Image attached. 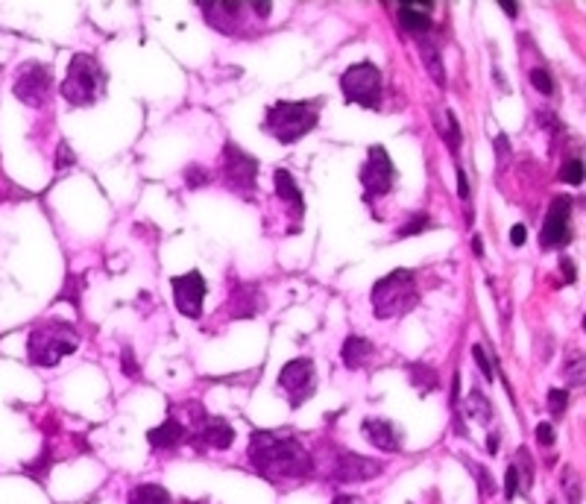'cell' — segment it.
Returning a JSON list of instances; mask_svg holds the SVG:
<instances>
[{"instance_id":"1","label":"cell","mask_w":586,"mask_h":504,"mask_svg":"<svg viewBox=\"0 0 586 504\" xmlns=\"http://www.w3.org/2000/svg\"><path fill=\"white\" fill-rule=\"evenodd\" d=\"M249 461L255 472L267 481H288V478H305L314 470V461L296 437H282L276 432H255L249 442Z\"/></svg>"},{"instance_id":"2","label":"cell","mask_w":586,"mask_h":504,"mask_svg":"<svg viewBox=\"0 0 586 504\" xmlns=\"http://www.w3.org/2000/svg\"><path fill=\"white\" fill-rule=\"evenodd\" d=\"M322 100H279L264 112V132L279 144H296L320 124Z\"/></svg>"},{"instance_id":"3","label":"cell","mask_w":586,"mask_h":504,"mask_svg":"<svg viewBox=\"0 0 586 504\" xmlns=\"http://www.w3.org/2000/svg\"><path fill=\"white\" fill-rule=\"evenodd\" d=\"M80 347V338H77V328L65 319H47V323L35 326L30 331V340H27V355H30V364L35 366H56L62 358H68Z\"/></svg>"},{"instance_id":"4","label":"cell","mask_w":586,"mask_h":504,"mask_svg":"<svg viewBox=\"0 0 586 504\" xmlns=\"http://www.w3.org/2000/svg\"><path fill=\"white\" fill-rule=\"evenodd\" d=\"M419 302L417 276L410 270H393L372 285V314L379 319H393L414 311Z\"/></svg>"},{"instance_id":"5","label":"cell","mask_w":586,"mask_h":504,"mask_svg":"<svg viewBox=\"0 0 586 504\" xmlns=\"http://www.w3.org/2000/svg\"><path fill=\"white\" fill-rule=\"evenodd\" d=\"M59 94L71 106H94L106 94V71L89 53H77L71 59L65 80L59 85Z\"/></svg>"},{"instance_id":"6","label":"cell","mask_w":586,"mask_h":504,"mask_svg":"<svg viewBox=\"0 0 586 504\" xmlns=\"http://www.w3.org/2000/svg\"><path fill=\"white\" fill-rule=\"evenodd\" d=\"M341 91L346 103L364 106V109H381V71L372 62L349 65L341 77Z\"/></svg>"},{"instance_id":"7","label":"cell","mask_w":586,"mask_h":504,"mask_svg":"<svg viewBox=\"0 0 586 504\" xmlns=\"http://www.w3.org/2000/svg\"><path fill=\"white\" fill-rule=\"evenodd\" d=\"M220 170H223V182L241 196H255V182H258V162L255 156H249L241 150L238 144H226L223 147V158H220Z\"/></svg>"},{"instance_id":"8","label":"cell","mask_w":586,"mask_h":504,"mask_svg":"<svg viewBox=\"0 0 586 504\" xmlns=\"http://www.w3.org/2000/svg\"><path fill=\"white\" fill-rule=\"evenodd\" d=\"M396 182V167L390 162V153L381 144H372L367 150V162L360 165V188H364V200L372 203L379 196L390 194Z\"/></svg>"},{"instance_id":"9","label":"cell","mask_w":586,"mask_h":504,"mask_svg":"<svg viewBox=\"0 0 586 504\" xmlns=\"http://www.w3.org/2000/svg\"><path fill=\"white\" fill-rule=\"evenodd\" d=\"M12 91H15V97L24 106L42 109L50 100V94H53V73L42 62L21 65L15 82H12Z\"/></svg>"},{"instance_id":"10","label":"cell","mask_w":586,"mask_h":504,"mask_svg":"<svg viewBox=\"0 0 586 504\" xmlns=\"http://www.w3.org/2000/svg\"><path fill=\"white\" fill-rule=\"evenodd\" d=\"M572 196L560 194L552 200V208H548V217L543 223V232H540V247L543 250H552V247H566L572 241Z\"/></svg>"},{"instance_id":"11","label":"cell","mask_w":586,"mask_h":504,"mask_svg":"<svg viewBox=\"0 0 586 504\" xmlns=\"http://www.w3.org/2000/svg\"><path fill=\"white\" fill-rule=\"evenodd\" d=\"M279 385L291 393L293 408L305 404L311 396H314V387H317L314 364H311V358H293V361L284 364L282 373H279Z\"/></svg>"},{"instance_id":"12","label":"cell","mask_w":586,"mask_h":504,"mask_svg":"<svg viewBox=\"0 0 586 504\" xmlns=\"http://www.w3.org/2000/svg\"><path fill=\"white\" fill-rule=\"evenodd\" d=\"M206 279L199 270L173 279V302H177V311L188 319L203 317V302H206Z\"/></svg>"},{"instance_id":"13","label":"cell","mask_w":586,"mask_h":504,"mask_svg":"<svg viewBox=\"0 0 586 504\" xmlns=\"http://www.w3.org/2000/svg\"><path fill=\"white\" fill-rule=\"evenodd\" d=\"M381 472H384L381 461H372V458H364V454L346 452L338 458V463H334L331 478L338 484H364V481H372V478H379Z\"/></svg>"},{"instance_id":"14","label":"cell","mask_w":586,"mask_h":504,"mask_svg":"<svg viewBox=\"0 0 586 504\" xmlns=\"http://www.w3.org/2000/svg\"><path fill=\"white\" fill-rule=\"evenodd\" d=\"M197 434L191 437L197 449H229L235 442V428L220 416H203L197 420Z\"/></svg>"},{"instance_id":"15","label":"cell","mask_w":586,"mask_h":504,"mask_svg":"<svg viewBox=\"0 0 586 504\" xmlns=\"http://www.w3.org/2000/svg\"><path fill=\"white\" fill-rule=\"evenodd\" d=\"M261 309H264V293H261V288L253 285V281H244V285L232 290L226 311L232 319H249V317H255Z\"/></svg>"},{"instance_id":"16","label":"cell","mask_w":586,"mask_h":504,"mask_svg":"<svg viewBox=\"0 0 586 504\" xmlns=\"http://www.w3.org/2000/svg\"><path fill=\"white\" fill-rule=\"evenodd\" d=\"M360 432L370 437V442L381 452H399L402 449V432L390 423V420H381V416H370V420L360 423Z\"/></svg>"},{"instance_id":"17","label":"cell","mask_w":586,"mask_h":504,"mask_svg":"<svg viewBox=\"0 0 586 504\" xmlns=\"http://www.w3.org/2000/svg\"><path fill=\"white\" fill-rule=\"evenodd\" d=\"M396 15H399V24L410 33V35H426L434 24V4H396Z\"/></svg>"},{"instance_id":"18","label":"cell","mask_w":586,"mask_h":504,"mask_svg":"<svg viewBox=\"0 0 586 504\" xmlns=\"http://www.w3.org/2000/svg\"><path fill=\"white\" fill-rule=\"evenodd\" d=\"M188 440V428H185L179 420H165L159 428H149L147 432V442L149 449H177Z\"/></svg>"},{"instance_id":"19","label":"cell","mask_w":586,"mask_h":504,"mask_svg":"<svg viewBox=\"0 0 586 504\" xmlns=\"http://www.w3.org/2000/svg\"><path fill=\"white\" fill-rule=\"evenodd\" d=\"M203 12L208 24L215 30H223V33H232L235 30V21H238L244 12H246V4H203Z\"/></svg>"},{"instance_id":"20","label":"cell","mask_w":586,"mask_h":504,"mask_svg":"<svg viewBox=\"0 0 586 504\" xmlns=\"http://www.w3.org/2000/svg\"><path fill=\"white\" fill-rule=\"evenodd\" d=\"M372 355V343L367 338H358V335H349L343 340V349H341V358L343 364L349 366V370H358L360 364H364L367 358Z\"/></svg>"},{"instance_id":"21","label":"cell","mask_w":586,"mask_h":504,"mask_svg":"<svg viewBox=\"0 0 586 504\" xmlns=\"http://www.w3.org/2000/svg\"><path fill=\"white\" fill-rule=\"evenodd\" d=\"M276 194H279V200H284L288 205L296 208V217H303V212H305L303 191H299L296 179L288 174V170H276Z\"/></svg>"},{"instance_id":"22","label":"cell","mask_w":586,"mask_h":504,"mask_svg":"<svg viewBox=\"0 0 586 504\" xmlns=\"http://www.w3.org/2000/svg\"><path fill=\"white\" fill-rule=\"evenodd\" d=\"M408 378H410V385L422 393V396H428L431 390L440 387V376L426 364H408Z\"/></svg>"},{"instance_id":"23","label":"cell","mask_w":586,"mask_h":504,"mask_svg":"<svg viewBox=\"0 0 586 504\" xmlns=\"http://www.w3.org/2000/svg\"><path fill=\"white\" fill-rule=\"evenodd\" d=\"M130 504H170V493L159 484H139L130 490Z\"/></svg>"},{"instance_id":"24","label":"cell","mask_w":586,"mask_h":504,"mask_svg":"<svg viewBox=\"0 0 586 504\" xmlns=\"http://www.w3.org/2000/svg\"><path fill=\"white\" fill-rule=\"evenodd\" d=\"M419 53H422V59H426L428 73L443 85V82H446V73H443V62H440V51L426 39V35H422V39H419Z\"/></svg>"},{"instance_id":"25","label":"cell","mask_w":586,"mask_h":504,"mask_svg":"<svg viewBox=\"0 0 586 504\" xmlns=\"http://www.w3.org/2000/svg\"><path fill=\"white\" fill-rule=\"evenodd\" d=\"M466 411H469L472 420H481V423H490V420H493V404L487 402V396H484L481 390H476V393L469 396Z\"/></svg>"},{"instance_id":"26","label":"cell","mask_w":586,"mask_h":504,"mask_svg":"<svg viewBox=\"0 0 586 504\" xmlns=\"http://www.w3.org/2000/svg\"><path fill=\"white\" fill-rule=\"evenodd\" d=\"M514 470H516V475H519L522 490H531V484H533V463H531V454H528L525 449H519V452H516V463H514Z\"/></svg>"},{"instance_id":"27","label":"cell","mask_w":586,"mask_h":504,"mask_svg":"<svg viewBox=\"0 0 586 504\" xmlns=\"http://www.w3.org/2000/svg\"><path fill=\"white\" fill-rule=\"evenodd\" d=\"M428 229H431V217H428V214H414L402 229H399V238L422 235V232H428Z\"/></svg>"},{"instance_id":"28","label":"cell","mask_w":586,"mask_h":504,"mask_svg":"<svg viewBox=\"0 0 586 504\" xmlns=\"http://www.w3.org/2000/svg\"><path fill=\"white\" fill-rule=\"evenodd\" d=\"M560 179H563L566 185H581V182H583V162H581V158H569V162L563 165V170H560Z\"/></svg>"},{"instance_id":"29","label":"cell","mask_w":586,"mask_h":504,"mask_svg":"<svg viewBox=\"0 0 586 504\" xmlns=\"http://www.w3.org/2000/svg\"><path fill=\"white\" fill-rule=\"evenodd\" d=\"M531 82H533V89H537L540 94H545V97L554 94V80H552V73H548L545 68H533L531 71Z\"/></svg>"},{"instance_id":"30","label":"cell","mask_w":586,"mask_h":504,"mask_svg":"<svg viewBox=\"0 0 586 504\" xmlns=\"http://www.w3.org/2000/svg\"><path fill=\"white\" fill-rule=\"evenodd\" d=\"M185 185H188V188H206L208 185V170H203L199 165H188V167H185Z\"/></svg>"},{"instance_id":"31","label":"cell","mask_w":586,"mask_h":504,"mask_svg":"<svg viewBox=\"0 0 586 504\" xmlns=\"http://www.w3.org/2000/svg\"><path fill=\"white\" fill-rule=\"evenodd\" d=\"M120 370L127 378H141V366H139V361H135V352L130 347H123V352H120Z\"/></svg>"},{"instance_id":"32","label":"cell","mask_w":586,"mask_h":504,"mask_svg":"<svg viewBox=\"0 0 586 504\" xmlns=\"http://www.w3.org/2000/svg\"><path fill=\"white\" fill-rule=\"evenodd\" d=\"M476 470V478H478V490H481V496L484 499H490L493 493H495V481H493V475L487 472V466H472Z\"/></svg>"},{"instance_id":"33","label":"cell","mask_w":586,"mask_h":504,"mask_svg":"<svg viewBox=\"0 0 586 504\" xmlns=\"http://www.w3.org/2000/svg\"><path fill=\"white\" fill-rule=\"evenodd\" d=\"M569 408V393L566 390H552L548 393V411H552L554 416H563Z\"/></svg>"},{"instance_id":"34","label":"cell","mask_w":586,"mask_h":504,"mask_svg":"<svg viewBox=\"0 0 586 504\" xmlns=\"http://www.w3.org/2000/svg\"><path fill=\"white\" fill-rule=\"evenodd\" d=\"M446 120H448V129H446V138H448V147H452V153H457L460 150V127H457V118H455V112H446Z\"/></svg>"},{"instance_id":"35","label":"cell","mask_w":586,"mask_h":504,"mask_svg":"<svg viewBox=\"0 0 586 504\" xmlns=\"http://www.w3.org/2000/svg\"><path fill=\"white\" fill-rule=\"evenodd\" d=\"M519 490H522L519 475H516V470H514V463H510V466H507V475H504V499H507V501H514Z\"/></svg>"},{"instance_id":"36","label":"cell","mask_w":586,"mask_h":504,"mask_svg":"<svg viewBox=\"0 0 586 504\" xmlns=\"http://www.w3.org/2000/svg\"><path fill=\"white\" fill-rule=\"evenodd\" d=\"M472 355H476V364L481 366L484 378L493 381V366H490V358H487V349H484L481 343H476V347H472Z\"/></svg>"},{"instance_id":"37","label":"cell","mask_w":586,"mask_h":504,"mask_svg":"<svg viewBox=\"0 0 586 504\" xmlns=\"http://www.w3.org/2000/svg\"><path fill=\"white\" fill-rule=\"evenodd\" d=\"M554 440H557V432H554V425L552 423H540L537 425V442L540 446H554Z\"/></svg>"},{"instance_id":"38","label":"cell","mask_w":586,"mask_h":504,"mask_svg":"<svg viewBox=\"0 0 586 504\" xmlns=\"http://www.w3.org/2000/svg\"><path fill=\"white\" fill-rule=\"evenodd\" d=\"M560 273H563L566 285H575V281H578V270H575V264H572L569 255H560Z\"/></svg>"},{"instance_id":"39","label":"cell","mask_w":586,"mask_h":504,"mask_svg":"<svg viewBox=\"0 0 586 504\" xmlns=\"http://www.w3.org/2000/svg\"><path fill=\"white\" fill-rule=\"evenodd\" d=\"M73 162H77V156L71 153L68 141H62V144H59V153H56V167H71Z\"/></svg>"},{"instance_id":"40","label":"cell","mask_w":586,"mask_h":504,"mask_svg":"<svg viewBox=\"0 0 586 504\" xmlns=\"http://www.w3.org/2000/svg\"><path fill=\"white\" fill-rule=\"evenodd\" d=\"M47 470H50V452H44L39 461H33V463L27 466V472H30V475H39V478H44Z\"/></svg>"},{"instance_id":"41","label":"cell","mask_w":586,"mask_h":504,"mask_svg":"<svg viewBox=\"0 0 586 504\" xmlns=\"http://www.w3.org/2000/svg\"><path fill=\"white\" fill-rule=\"evenodd\" d=\"M525 238H528V229L522 226V223H516L514 229H510V243H514V247H522V243H525Z\"/></svg>"},{"instance_id":"42","label":"cell","mask_w":586,"mask_h":504,"mask_svg":"<svg viewBox=\"0 0 586 504\" xmlns=\"http://www.w3.org/2000/svg\"><path fill=\"white\" fill-rule=\"evenodd\" d=\"M455 174H457V194L464 196V200H469V185H466V174H464V167H455Z\"/></svg>"},{"instance_id":"43","label":"cell","mask_w":586,"mask_h":504,"mask_svg":"<svg viewBox=\"0 0 586 504\" xmlns=\"http://www.w3.org/2000/svg\"><path fill=\"white\" fill-rule=\"evenodd\" d=\"M249 9H255L261 18H267L270 12H273V6H270V4H253V6H249Z\"/></svg>"},{"instance_id":"44","label":"cell","mask_w":586,"mask_h":504,"mask_svg":"<svg viewBox=\"0 0 586 504\" xmlns=\"http://www.w3.org/2000/svg\"><path fill=\"white\" fill-rule=\"evenodd\" d=\"M457 396H460V373H455V381H452V404H457Z\"/></svg>"},{"instance_id":"45","label":"cell","mask_w":586,"mask_h":504,"mask_svg":"<svg viewBox=\"0 0 586 504\" xmlns=\"http://www.w3.org/2000/svg\"><path fill=\"white\" fill-rule=\"evenodd\" d=\"M487 452H490V454H498V434H495V432L487 437Z\"/></svg>"},{"instance_id":"46","label":"cell","mask_w":586,"mask_h":504,"mask_svg":"<svg viewBox=\"0 0 586 504\" xmlns=\"http://www.w3.org/2000/svg\"><path fill=\"white\" fill-rule=\"evenodd\" d=\"M331 504H360V501H358L355 496H338Z\"/></svg>"},{"instance_id":"47","label":"cell","mask_w":586,"mask_h":504,"mask_svg":"<svg viewBox=\"0 0 586 504\" xmlns=\"http://www.w3.org/2000/svg\"><path fill=\"white\" fill-rule=\"evenodd\" d=\"M502 9L507 12L510 18H516V15H519V6H516V4H502Z\"/></svg>"},{"instance_id":"48","label":"cell","mask_w":586,"mask_h":504,"mask_svg":"<svg viewBox=\"0 0 586 504\" xmlns=\"http://www.w3.org/2000/svg\"><path fill=\"white\" fill-rule=\"evenodd\" d=\"M472 250H476L478 255H484V243H481V238H476V241H472Z\"/></svg>"},{"instance_id":"49","label":"cell","mask_w":586,"mask_h":504,"mask_svg":"<svg viewBox=\"0 0 586 504\" xmlns=\"http://www.w3.org/2000/svg\"><path fill=\"white\" fill-rule=\"evenodd\" d=\"M548 504H554V501H548Z\"/></svg>"}]
</instances>
